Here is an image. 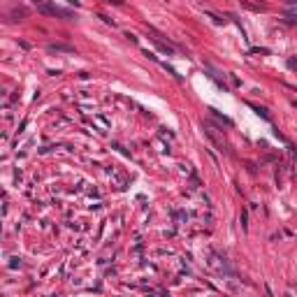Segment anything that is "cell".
<instances>
[{
    "mask_svg": "<svg viewBox=\"0 0 297 297\" xmlns=\"http://www.w3.org/2000/svg\"><path fill=\"white\" fill-rule=\"evenodd\" d=\"M204 135H207L209 139H211L216 146H218V151H225V149H228V144H225V137H223V132H218V130L214 128V125L204 123Z\"/></svg>",
    "mask_w": 297,
    "mask_h": 297,
    "instance_id": "1",
    "label": "cell"
},
{
    "mask_svg": "<svg viewBox=\"0 0 297 297\" xmlns=\"http://www.w3.org/2000/svg\"><path fill=\"white\" fill-rule=\"evenodd\" d=\"M49 51H65V53H74L72 47H68V44H49Z\"/></svg>",
    "mask_w": 297,
    "mask_h": 297,
    "instance_id": "2",
    "label": "cell"
},
{
    "mask_svg": "<svg viewBox=\"0 0 297 297\" xmlns=\"http://www.w3.org/2000/svg\"><path fill=\"white\" fill-rule=\"evenodd\" d=\"M288 65H290V68H295V70H297V61H288Z\"/></svg>",
    "mask_w": 297,
    "mask_h": 297,
    "instance_id": "3",
    "label": "cell"
},
{
    "mask_svg": "<svg viewBox=\"0 0 297 297\" xmlns=\"http://www.w3.org/2000/svg\"><path fill=\"white\" fill-rule=\"evenodd\" d=\"M288 2H292V5H295V2H297V0H288Z\"/></svg>",
    "mask_w": 297,
    "mask_h": 297,
    "instance_id": "4",
    "label": "cell"
}]
</instances>
